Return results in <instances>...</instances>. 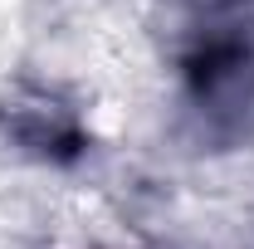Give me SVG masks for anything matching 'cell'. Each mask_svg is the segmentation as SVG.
<instances>
[{
	"instance_id": "cell-2",
	"label": "cell",
	"mask_w": 254,
	"mask_h": 249,
	"mask_svg": "<svg viewBox=\"0 0 254 249\" xmlns=\"http://www.w3.org/2000/svg\"><path fill=\"white\" fill-rule=\"evenodd\" d=\"M10 137L30 152H59V147H78V127L49 98H15L10 108Z\"/></svg>"
},
{
	"instance_id": "cell-1",
	"label": "cell",
	"mask_w": 254,
	"mask_h": 249,
	"mask_svg": "<svg viewBox=\"0 0 254 249\" xmlns=\"http://www.w3.org/2000/svg\"><path fill=\"white\" fill-rule=\"evenodd\" d=\"M190 93L210 123L245 127L254 118V44L250 39H210L190 63Z\"/></svg>"
}]
</instances>
